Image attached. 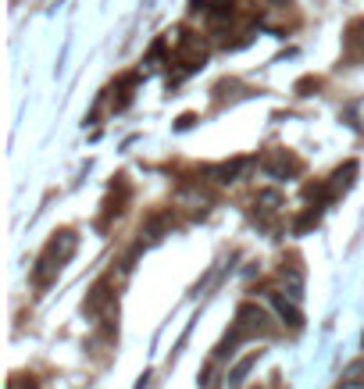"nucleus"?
Wrapping results in <instances>:
<instances>
[{
  "label": "nucleus",
  "mask_w": 364,
  "mask_h": 389,
  "mask_svg": "<svg viewBox=\"0 0 364 389\" xmlns=\"http://www.w3.org/2000/svg\"><path fill=\"white\" fill-rule=\"evenodd\" d=\"M76 247H79L76 232H58V236L47 243V250H43V257H40V264H36V271H33L36 286H47V282L61 271V264L76 254Z\"/></svg>",
  "instance_id": "f257e3e1"
},
{
  "label": "nucleus",
  "mask_w": 364,
  "mask_h": 389,
  "mask_svg": "<svg viewBox=\"0 0 364 389\" xmlns=\"http://www.w3.org/2000/svg\"><path fill=\"white\" fill-rule=\"evenodd\" d=\"M264 172L271 175V179H286V175H296L300 172V161L293 157V154H286V150H279V154H271L268 161H264Z\"/></svg>",
  "instance_id": "f03ea898"
},
{
  "label": "nucleus",
  "mask_w": 364,
  "mask_h": 389,
  "mask_svg": "<svg viewBox=\"0 0 364 389\" xmlns=\"http://www.w3.org/2000/svg\"><path fill=\"white\" fill-rule=\"evenodd\" d=\"M268 300H271V307L279 311V318H282L286 325H293V328L303 325V314H300V307H296L293 300H286L282 293H268Z\"/></svg>",
  "instance_id": "7ed1b4c3"
},
{
  "label": "nucleus",
  "mask_w": 364,
  "mask_h": 389,
  "mask_svg": "<svg viewBox=\"0 0 364 389\" xmlns=\"http://www.w3.org/2000/svg\"><path fill=\"white\" fill-rule=\"evenodd\" d=\"M261 321H264V311H261V307H254V304H243V307L236 311V332H243V336L257 332V328H261Z\"/></svg>",
  "instance_id": "20e7f679"
},
{
  "label": "nucleus",
  "mask_w": 364,
  "mask_h": 389,
  "mask_svg": "<svg viewBox=\"0 0 364 389\" xmlns=\"http://www.w3.org/2000/svg\"><path fill=\"white\" fill-rule=\"evenodd\" d=\"M246 165H250L246 157H236V161H229V165H218V168H211V179L225 186V182H232V179H236V175H239Z\"/></svg>",
  "instance_id": "39448f33"
},
{
  "label": "nucleus",
  "mask_w": 364,
  "mask_h": 389,
  "mask_svg": "<svg viewBox=\"0 0 364 389\" xmlns=\"http://www.w3.org/2000/svg\"><path fill=\"white\" fill-rule=\"evenodd\" d=\"M353 175H357V161H346V168H339V172L332 175V182H328L332 197H339V190H346V186L353 182Z\"/></svg>",
  "instance_id": "423d86ee"
},
{
  "label": "nucleus",
  "mask_w": 364,
  "mask_h": 389,
  "mask_svg": "<svg viewBox=\"0 0 364 389\" xmlns=\"http://www.w3.org/2000/svg\"><path fill=\"white\" fill-rule=\"evenodd\" d=\"M232 15H236V11H232V4H229V0H218V4H211V8H207V19H211L214 26H222V22H232Z\"/></svg>",
  "instance_id": "0eeeda50"
},
{
  "label": "nucleus",
  "mask_w": 364,
  "mask_h": 389,
  "mask_svg": "<svg viewBox=\"0 0 364 389\" xmlns=\"http://www.w3.org/2000/svg\"><path fill=\"white\" fill-rule=\"evenodd\" d=\"M257 357H261V353H250V357H243V361H239V364L232 368L229 382H232V385H243V378H246V371H250V368L257 364Z\"/></svg>",
  "instance_id": "6e6552de"
},
{
  "label": "nucleus",
  "mask_w": 364,
  "mask_h": 389,
  "mask_svg": "<svg viewBox=\"0 0 364 389\" xmlns=\"http://www.w3.org/2000/svg\"><path fill=\"white\" fill-rule=\"evenodd\" d=\"M282 279L289 282V296L296 300V296H300V289H303V279H300V271H296V268H282Z\"/></svg>",
  "instance_id": "1a4fd4ad"
},
{
  "label": "nucleus",
  "mask_w": 364,
  "mask_h": 389,
  "mask_svg": "<svg viewBox=\"0 0 364 389\" xmlns=\"http://www.w3.org/2000/svg\"><path fill=\"white\" fill-rule=\"evenodd\" d=\"M104 300H108V286H104V282H100V286H97V289H93V296H90V300H86V314H97V311H100V304H104Z\"/></svg>",
  "instance_id": "9d476101"
},
{
  "label": "nucleus",
  "mask_w": 364,
  "mask_h": 389,
  "mask_svg": "<svg viewBox=\"0 0 364 389\" xmlns=\"http://www.w3.org/2000/svg\"><path fill=\"white\" fill-rule=\"evenodd\" d=\"M257 204H264V211H275V207L282 204V197H279L275 190H264V193H257Z\"/></svg>",
  "instance_id": "9b49d317"
},
{
  "label": "nucleus",
  "mask_w": 364,
  "mask_h": 389,
  "mask_svg": "<svg viewBox=\"0 0 364 389\" xmlns=\"http://www.w3.org/2000/svg\"><path fill=\"white\" fill-rule=\"evenodd\" d=\"M193 122H197V118H193V115H182V118H179V122H175V125H179V129H189V125H193Z\"/></svg>",
  "instance_id": "f8f14e48"
},
{
  "label": "nucleus",
  "mask_w": 364,
  "mask_h": 389,
  "mask_svg": "<svg viewBox=\"0 0 364 389\" xmlns=\"http://www.w3.org/2000/svg\"><path fill=\"white\" fill-rule=\"evenodd\" d=\"M339 389H364V382H357V378H353V382H343Z\"/></svg>",
  "instance_id": "ddd939ff"
}]
</instances>
